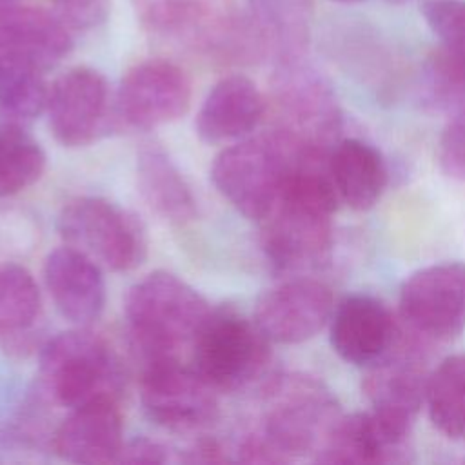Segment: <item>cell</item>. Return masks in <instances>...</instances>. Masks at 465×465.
Listing matches in <instances>:
<instances>
[{
	"instance_id": "5bb4252c",
	"label": "cell",
	"mask_w": 465,
	"mask_h": 465,
	"mask_svg": "<svg viewBox=\"0 0 465 465\" xmlns=\"http://www.w3.org/2000/svg\"><path fill=\"white\" fill-rule=\"evenodd\" d=\"M363 380V391L372 405L371 414L385 438L401 447L425 400L427 378L412 356H391L389 351Z\"/></svg>"
},
{
	"instance_id": "d590c367",
	"label": "cell",
	"mask_w": 465,
	"mask_h": 465,
	"mask_svg": "<svg viewBox=\"0 0 465 465\" xmlns=\"http://www.w3.org/2000/svg\"><path fill=\"white\" fill-rule=\"evenodd\" d=\"M336 2H358V0H336Z\"/></svg>"
},
{
	"instance_id": "4316f807",
	"label": "cell",
	"mask_w": 465,
	"mask_h": 465,
	"mask_svg": "<svg viewBox=\"0 0 465 465\" xmlns=\"http://www.w3.org/2000/svg\"><path fill=\"white\" fill-rule=\"evenodd\" d=\"M44 169L45 153L25 127L0 122V198L27 189Z\"/></svg>"
},
{
	"instance_id": "6da1fadb",
	"label": "cell",
	"mask_w": 465,
	"mask_h": 465,
	"mask_svg": "<svg viewBox=\"0 0 465 465\" xmlns=\"http://www.w3.org/2000/svg\"><path fill=\"white\" fill-rule=\"evenodd\" d=\"M338 202L327 162H300L262 220V249L269 263L280 272L320 265L331 249V216Z\"/></svg>"
},
{
	"instance_id": "d4e9b609",
	"label": "cell",
	"mask_w": 465,
	"mask_h": 465,
	"mask_svg": "<svg viewBox=\"0 0 465 465\" xmlns=\"http://www.w3.org/2000/svg\"><path fill=\"white\" fill-rule=\"evenodd\" d=\"M425 401L432 425L450 440L465 438V354L447 356L427 378Z\"/></svg>"
},
{
	"instance_id": "83f0119b",
	"label": "cell",
	"mask_w": 465,
	"mask_h": 465,
	"mask_svg": "<svg viewBox=\"0 0 465 465\" xmlns=\"http://www.w3.org/2000/svg\"><path fill=\"white\" fill-rule=\"evenodd\" d=\"M425 87L436 107L454 113L465 109V49L441 44L429 56Z\"/></svg>"
},
{
	"instance_id": "277c9868",
	"label": "cell",
	"mask_w": 465,
	"mask_h": 465,
	"mask_svg": "<svg viewBox=\"0 0 465 465\" xmlns=\"http://www.w3.org/2000/svg\"><path fill=\"white\" fill-rule=\"evenodd\" d=\"M38 374L44 392L60 407H78L114 396L122 372L114 351L87 327L60 332L40 347Z\"/></svg>"
},
{
	"instance_id": "9a60e30c",
	"label": "cell",
	"mask_w": 465,
	"mask_h": 465,
	"mask_svg": "<svg viewBox=\"0 0 465 465\" xmlns=\"http://www.w3.org/2000/svg\"><path fill=\"white\" fill-rule=\"evenodd\" d=\"M53 434L54 452L71 463H116L124 445V421L114 396H100L69 409Z\"/></svg>"
},
{
	"instance_id": "8992f818",
	"label": "cell",
	"mask_w": 465,
	"mask_h": 465,
	"mask_svg": "<svg viewBox=\"0 0 465 465\" xmlns=\"http://www.w3.org/2000/svg\"><path fill=\"white\" fill-rule=\"evenodd\" d=\"M267 336L232 309H213L193 343V369L218 392H234L260 378L271 360Z\"/></svg>"
},
{
	"instance_id": "603a6c76",
	"label": "cell",
	"mask_w": 465,
	"mask_h": 465,
	"mask_svg": "<svg viewBox=\"0 0 465 465\" xmlns=\"http://www.w3.org/2000/svg\"><path fill=\"white\" fill-rule=\"evenodd\" d=\"M398 449L385 438L371 412L340 414L314 460L320 463H383L391 461Z\"/></svg>"
},
{
	"instance_id": "4fadbf2b",
	"label": "cell",
	"mask_w": 465,
	"mask_h": 465,
	"mask_svg": "<svg viewBox=\"0 0 465 465\" xmlns=\"http://www.w3.org/2000/svg\"><path fill=\"white\" fill-rule=\"evenodd\" d=\"M109 111V87L102 73L73 67L62 73L47 93V122L65 147H84L104 131Z\"/></svg>"
},
{
	"instance_id": "8d00e7d4",
	"label": "cell",
	"mask_w": 465,
	"mask_h": 465,
	"mask_svg": "<svg viewBox=\"0 0 465 465\" xmlns=\"http://www.w3.org/2000/svg\"><path fill=\"white\" fill-rule=\"evenodd\" d=\"M394 2H407V0H394Z\"/></svg>"
},
{
	"instance_id": "f1b7e54d",
	"label": "cell",
	"mask_w": 465,
	"mask_h": 465,
	"mask_svg": "<svg viewBox=\"0 0 465 465\" xmlns=\"http://www.w3.org/2000/svg\"><path fill=\"white\" fill-rule=\"evenodd\" d=\"M421 13L441 44L465 49V0H423Z\"/></svg>"
},
{
	"instance_id": "ffe728a7",
	"label": "cell",
	"mask_w": 465,
	"mask_h": 465,
	"mask_svg": "<svg viewBox=\"0 0 465 465\" xmlns=\"http://www.w3.org/2000/svg\"><path fill=\"white\" fill-rule=\"evenodd\" d=\"M327 167L343 203L354 211L376 205L387 183V167L378 149L361 140H341L332 145Z\"/></svg>"
},
{
	"instance_id": "4dcf8cb0",
	"label": "cell",
	"mask_w": 465,
	"mask_h": 465,
	"mask_svg": "<svg viewBox=\"0 0 465 465\" xmlns=\"http://www.w3.org/2000/svg\"><path fill=\"white\" fill-rule=\"evenodd\" d=\"M54 13L71 29H94L102 25L111 11V0H51Z\"/></svg>"
},
{
	"instance_id": "ba28073f",
	"label": "cell",
	"mask_w": 465,
	"mask_h": 465,
	"mask_svg": "<svg viewBox=\"0 0 465 465\" xmlns=\"http://www.w3.org/2000/svg\"><path fill=\"white\" fill-rule=\"evenodd\" d=\"M140 401L154 425L176 432L202 430L218 418L216 391L180 360L143 365Z\"/></svg>"
},
{
	"instance_id": "30bf717a",
	"label": "cell",
	"mask_w": 465,
	"mask_h": 465,
	"mask_svg": "<svg viewBox=\"0 0 465 465\" xmlns=\"http://www.w3.org/2000/svg\"><path fill=\"white\" fill-rule=\"evenodd\" d=\"M400 311L420 334L450 340L465 329V263L443 262L414 271L401 285Z\"/></svg>"
},
{
	"instance_id": "836d02e7",
	"label": "cell",
	"mask_w": 465,
	"mask_h": 465,
	"mask_svg": "<svg viewBox=\"0 0 465 465\" xmlns=\"http://www.w3.org/2000/svg\"><path fill=\"white\" fill-rule=\"evenodd\" d=\"M9 62V54L4 51V47L0 45V73H2V69L5 67V64Z\"/></svg>"
},
{
	"instance_id": "8fae6325",
	"label": "cell",
	"mask_w": 465,
	"mask_h": 465,
	"mask_svg": "<svg viewBox=\"0 0 465 465\" xmlns=\"http://www.w3.org/2000/svg\"><path fill=\"white\" fill-rule=\"evenodd\" d=\"M191 80L180 65L149 58L124 74L116 104L129 125L149 131L182 118L191 107Z\"/></svg>"
},
{
	"instance_id": "7c38bea8",
	"label": "cell",
	"mask_w": 465,
	"mask_h": 465,
	"mask_svg": "<svg viewBox=\"0 0 465 465\" xmlns=\"http://www.w3.org/2000/svg\"><path fill=\"white\" fill-rule=\"evenodd\" d=\"M331 289L312 278H292L265 291L252 320L271 343H302L316 336L332 316Z\"/></svg>"
},
{
	"instance_id": "9c48e42d",
	"label": "cell",
	"mask_w": 465,
	"mask_h": 465,
	"mask_svg": "<svg viewBox=\"0 0 465 465\" xmlns=\"http://www.w3.org/2000/svg\"><path fill=\"white\" fill-rule=\"evenodd\" d=\"M272 105L276 129L307 147L332 149L331 142L340 124L338 105L329 85L314 71L296 60L282 62L272 82Z\"/></svg>"
},
{
	"instance_id": "2e32d148",
	"label": "cell",
	"mask_w": 465,
	"mask_h": 465,
	"mask_svg": "<svg viewBox=\"0 0 465 465\" xmlns=\"http://www.w3.org/2000/svg\"><path fill=\"white\" fill-rule=\"evenodd\" d=\"M102 265L73 245L51 251L44 262V283L56 311L76 327H87L104 311Z\"/></svg>"
},
{
	"instance_id": "e0dca14e",
	"label": "cell",
	"mask_w": 465,
	"mask_h": 465,
	"mask_svg": "<svg viewBox=\"0 0 465 465\" xmlns=\"http://www.w3.org/2000/svg\"><path fill=\"white\" fill-rule=\"evenodd\" d=\"M394 322L387 307L369 294L343 298L331 316V345L352 365H372L394 343Z\"/></svg>"
},
{
	"instance_id": "f546056e",
	"label": "cell",
	"mask_w": 465,
	"mask_h": 465,
	"mask_svg": "<svg viewBox=\"0 0 465 465\" xmlns=\"http://www.w3.org/2000/svg\"><path fill=\"white\" fill-rule=\"evenodd\" d=\"M438 162L447 176L465 182V109L454 113L445 125L438 143Z\"/></svg>"
},
{
	"instance_id": "e575fe53",
	"label": "cell",
	"mask_w": 465,
	"mask_h": 465,
	"mask_svg": "<svg viewBox=\"0 0 465 465\" xmlns=\"http://www.w3.org/2000/svg\"><path fill=\"white\" fill-rule=\"evenodd\" d=\"M16 2H18V0H0V13H4L5 9L13 7Z\"/></svg>"
},
{
	"instance_id": "ac0fdd59",
	"label": "cell",
	"mask_w": 465,
	"mask_h": 465,
	"mask_svg": "<svg viewBox=\"0 0 465 465\" xmlns=\"http://www.w3.org/2000/svg\"><path fill=\"white\" fill-rule=\"evenodd\" d=\"M0 45L11 58L44 73L71 53L73 36L56 13L15 4L0 13Z\"/></svg>"
},
{
	"instance_id": "d6a6232c",
	"label": "cell",
	"mask_w": 465,
	"mask_h": 465,
	"mask_svg": "<svg viewBox=\"0 0 465 465\" xmlns=\"http://www.w3.org/2000/svg\"><path fill=\"white\" fill-rule=\"evenodd\" d=\"M183 463H225L232 461L216 440H200L180 456Z\"/></svg>"
},
{
	"instance_id": "3957f363",
	"label": "cell",
	"mask_w": 465,
	"mask_h": 465,
	"mask_svg": "<svg viewBox=\"0 0 465 465\" xmlns=\"http://www.w3.org/2000/svg\"><path fill=\"white\" fill-rule=\"evenodd\" d=\"M305 149L312 147L276 127L249 136L218 153L211 167L213 183L243 216L262 222L278 203Z\"/></svg>"
},
{
	"instance_id": "1f68e13d",
	"label": "cell",
	"mask_w": 465,
	"mask_h": 465,
	"mask_svg": "<svg viewBox=\"0 0 465 465\" xmlns=\"http://www.w3.org/2000/svg\"><path fill=\"white\" fill-rule=\"evenodd\" d=\"M171 460V450L163 443L151 438H134L131 441H124L116 463L156 465L167 463Z\"/></svg>"
},
{
	"instance_id": "cb8c5ba5",
	"label": "cell",
	"mask_w": 465,
	"mask_h": 465,
	"mask_svg": "<svg viewBox=\"0 0 465 465\" xmlns=\"http://www.w3.org/2000/svg\"><path fill=\"white\" fill-rule=\"evenodd\" d=\"M252 20L260 27L269 51L282 62L296 60L309 35L312 0H249Z\"/></svg>"
},
{
	"instance_id": "7402d4cb",
	"label": "cell",
	"mask_w": 465,
	"mask_h": 465,
	"mask_svg": "<svg viewBox=\"0 0 465 465\" xmlns=\"http://www.w3.org/2000/svg\"><path fill=\"white\" fill-rule=\"evenodd\" d=\"M40 312L42 298L33 274L16 263H0V347L29 351Z\"/></svg>"
},
{
	"instance_id": "7a4b0ae2",
	"label": "cell",
	"mask_w": 465,
	"mask_h": 465,
	"mask_svg": "<svg viewBox=\"0 0 465 465\" xmlns=\"http://www.w3.org/2000/svg\"><path fill=\"white\" fill-rule=\"evenodd\" d=\"M211 312L194 287L167 271L147 274L125 298L133 347L145 365L180 360V349L193 347Z\"/></svg>"
},
{
	"instance_id": "484cf974",
	"label": "cell",
	"mask_w": 465,
	"mask_h": 465,
	"mask_svg": "<svg viewBox=\"0 0 465 465\" xmlns=\"http://www.w3.org/2000/svg\"><path fill=\"white\" fill-rule=\"evenodd\" d=\"M47 93L42 71L9 56L0 73V122L27 127L45 111Z\"/></svg>"
},
{
	"instance_id": "d6986e66",
	"label": "cell",
	"mask_w": 465,
	"mask_h": 465,
	"mask_svg": "<svg viewBox=\"0 0 465 465\" xmlns=\"http://www.w3.org/2000/svg\"><path fill=\"white\" fill-rule=\"evenodd\" d=\"M267 102L258 85L243 74L218 80L196 114V133L207 143L242 140L263 120Z\"/></svg>"
},
{
	"instance_id": "5b68a950",
	"label": "cell",
	"mask_w": 465,
	"mask_h": 465,
	"mask_svg": "<svg viewBox=\"0 0 465 465\" xmlns=\"http://www.w3.org/2000/svg\"><path fill=\"white\" fill-rule=\"evenodd\" d=\"M340 411L327 391L307 376H282L265 389V412L258 430L285 461L316 458Z\"/></svg>"
},
{
	"instance_id": "44dd1931",
	"label": "cell",
	"mask_w": 465,
	"mask_h": 465,
	"mask_svg": "<svg viewBox=\"0 0 465 465\" xmlns=\"http://www.w3.org/2000/svg\"><path fill=\"white\" fill-rule=\"evenodd\" d=\"M136 176L143 200L162 218L173 223H187L196 218L194 194L162 145L149 142L138 149Z\"/></svg>"
},
{
	"instance_id": "52a82bcc",
	"label": "cell",
	"mask_w": 465,
	"mask_h": 465,
	"mask_svg": "<svg viewBox=\"0 0 465 465\" xmlns=\"http://www.w3.org/2000/svg\"><path fill=\"white\" fill-rule=\"evenodd\" d=\"M62 238L111 271H131L147 254V234L136 214L98 196L71 200L58 216Z\"/></svg>"
}]
</instances>
